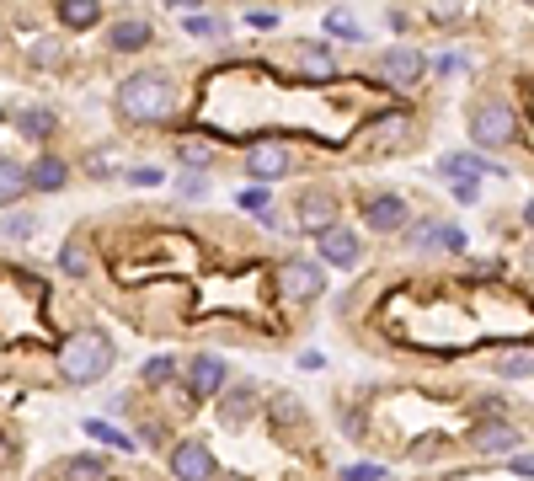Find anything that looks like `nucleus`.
<instances>
[{
	"mask_svg": "<svg viewBox=\"0 0 534 481\" xmlns=\"http://www.w3.org/2000/svg\"><path fill=\"white\" fill-rule=\"evenodd\" d=\"M123 177H129L134 188H161V182H166L161 166H134V172H123Z\"/></svg>",
	"mask_w": 534,
	"mask_h": 481,
	"instance_id": "27",
	"label": "nucleus"
},
{
	"mask_svg": "<svg viewBox=\"0 0 534 481\" xmlns=\"http://www.w3.org/2000/svg\"><path fill=\"white\" fill-rule=\"evenodd\" d=\"M326 27H332L337 38H348V43H358V38H364V33H358V22L348 17V11H326Z\"/></svg>",
	"mask_w": 534,
	"mask_h": 481,
	"instance_id": "26",
	"label": "nucleus"
},
{
	"mask_svg": "<svg viewBox=\"0 0 534 481\" xmlns=\"http://www.w3.org/2000/svg\"><path fill=\"white\" fill-rule=\"evenodd\" d=\"M219 385H225V359L198 353V359L187 364V391H193V396H219Z\"/></svg>",
	"mask_w": 534,
	"mask_h": 481,
	"instance_id": "11",
	"label": "nucleus"
},
{
	"mask_svg": "<svg viewBox=\"0 0 534 481\" xmlns=\"http://www.w3.org/2000/svg\"><path fill=\"white\" fill-rule=\"evenodd\" d=\"M86 433H91V439H102V444H118V449H134V439H129V433H118L113 423H102V417H91V423H86Z\"/></svg>",
	"mask_w": 534,
	"mask_h": 481,
	"instance_id": "24",
	"label": "nucleus"
},
{
	"mask_svg": "<svg viewBox=\"0 0 534 481\" xmlns=\"http://www.w3.org/2000/svg\"><path fill=\"white\" fill-rule=\"evenodd\" d=\"M380 476H385V465H369V460H364V465H348V471H342V481H380Z\"/></svg>",
	"mask_w": 534,
	"mask_h": 481,
	"instance_id": "33",
	"label": "nucleus"
},
{
	"mask_svg": "<svg viewBox=\"0 0 534 481\" xmlns=\"http://www.w3.org/2000/svg\"><path fill=\"white\" fill-rule=\"evenodd\" d=\"M150 38H155V27H150L145 17H123V22H113V33H107V49L134 54V49H145Z\"/></svg>",
	"mask_w": 534,
	"mask_h": 481,
	"instance_id": "14",
	"label": "nucleus"
},
{
	"mask_svg": "<svg viewBox=\"0 0 534 481\" xmlns=\"http://www.w3.org/2000/svg\"><path fill=\"white\" fill-rule=\"evenodd\" d=\"M107 369H113V337L86 327L65 337V348H59V375H65L70 385H97Z\"/></svg>",
	"mask_w": 534,
	"mask_h": 481,
	"instance_id": "2",
	"label": "nucleus"
},
{
	"mask_svg": "<svg viewBox=\"0 0 534 481\" xmlns=\"http://www.w3.org/2000/svg\"><path fill=\"white\" fill-rule=\"evenodd\" d=\"M241 209H267V188H246L241 193Z\"/></svg>",
	"mask_w": 534,
	"mask_h": 481,
	"instance_id": "35",
	"label": "nucleus"
},
{
	"mask_svg": "<svg viewBox=\"0 0 534 481\" xmlns=\"http://www.w3.org/2000/svg\"><path fill=\"white\" fill-rule=\"evenodd\" d=\"M316 252H321V262H332V268H358L364 241H358L348 225H326V230H316Z\"/></svg>",
	"mask_w": 534,
	"mask_h": 481,
	"instance_id": "6",
	"label": "nucleus"
},
{
	"mask_svg": "<svg viewBox=\"0 0 534 481\" xmlns=\"http://www.w3.org/2000/svg\"><path fill=\"white\" fill-rule=\"evenodd\" d=\"M54 113H49V107H22V113H17V129L27 134V139H43V134H54Z\"/></svg>",
	"mask_w": 534,
	"mask_h": 481,
	"instance_id": "22",
	"label": "nucleus"
},
{
	"mask_svg": "<svg viewBox=\"0 0 534 481\" xmlns=\"http://www.w3.org/2000/svg\"><path fill=\"white\" fill-rule=\"evenodd\" d=\"M497 369H502V375H508V380H529V353L518 348V353H508V359H502Z\"/></svg>",
	"mask_w": 534,
	"mask_h": 481,
	"instance_id": "28",
	"label": "nucleus"
},
{
	"mask_svg": "<svg viewBox=\"0 0 534 481\" xmlns=\"http://www.w3.org/2000/svg\"><path fill=\"white\" fill-rule=\"evenodd\" d=\"M513 134H518V113L508 102H497V97H486L470 107V139L486 150H497V145H513Z\"/></svg>",
	"mask_w": 534,
	"mask_h": 481,
	"instance_id": "3",
	"label": "nucleus"
},
{
	"mask_svg": "<svg viewBox=\"0 0 534 481\" xmlns=\"http://www.w3.org/2000/svg\"><path fill=\"white\" fill-rule=\"evenodd\" d=\"M177 155H182L187 166H203V161H214V150H209V145H198V139H187V145H182Z\"/></svg>",
	"mask_w": 534,
	"mask_h": 481,
	"instance_id": "32",
	"label": "nucleus"
},
{
	"mask_svg": "<svg viewBox=\"0 0 534 481\" xmlns=\"http://www.w3.org/2000/svg\"><path fill=\"white\" fill-rule=\"evenodd\" d=\"M251 396H257V385H235V396L225 401V417H230V423H241V417H246Z\"/></svg>",
	"mask_w": 534,
	"mask_h": 481,
	"instance_id": "25",
	"label": "nucleus"
},
{
	"mask_svg": "<svg viewBox=\"0 0 534 481\" xmlns=\"http://www.w3.org/2000/svg\"><path fill=\"white\" fill-rule=\"evenodd\" d=\"M406 123H412V118H406V113H390V118H380V123H374V134H401V129H406Z\"/></svg>",
	"mask_w": 534,
	"mask_h": 481,
	"instance_id": "34",
	"label": "nucleus"
},
{
	"mask_svg": "<svg viewBox=\"0 0 534 481\" xmlns=\"http://www.w3.org/2000/svg\"><path fill=\"white\" fill-rule=\"evenodd\" d=\"M33 230H38V225H33V214H11V220H6V236H11V241H27Z\"/></svg>",
	"mask_w": 534,
	"mask_h": 481,
	"instance_id": "30",
	"label": "nucleus"
},
{
	"mask_svg": "<svg viewBox=\"0 0 534 481\" xmlns=\"http://www.w3.org/2000/svg\"><path fill=\"white\" fill-rule=\"evenodd\" d=\"M0 118H6V113H0Z\"/></svg>",
	"mask_w": 534,
	"mask_h": 481,
	"instance_id": "37",
	"label": "nucleus"
},
{
	"mask_svg": "<svg viewBox=\"0 0 534 481\" xmlns=\"http://www.w3.org/2000/svg\"><path fill=\"white\" fill-rule=\"evenodd\" d=\"M65 182H70V166L59 161V155H38V161L27 166V188L33 193H65Z\"/></svg>",
	"mask_w": 534,
	"mask_h": 481,
	"instance_id": "12",
	"label": "nucleus"
},
{
	"mask_svg": "<svg viewBox=\"0 0 534 481\" xmlns=\"http://www.w3.org/2000/svg\"><path fill=\"white\" fill-rule=\"evenodd\" d=\"M59 22L75 27V33H86V27L102 22V6L97 0H59Z\"/></svg>",
	"mask_w": 534,
	"mask_h": 481,
	"instance_id": "18",
	"label": "nucleus"
},
{
	"mask_svg": "<svg viewBox=\"0 0 534 481\" xmlns=\"http://www.w3.org/2000/svg\"><path fill=\"white\" fill-rule=\"evenodd\" d=\"M294 65H300L305 81H332V75H337V54L326 49V43H300V49H294Z\"/></svg>",
	"mask_w": 534,
	"mask_h": 481,
	"instance_id": "13",
	"label": "nucleus"
},
{
	"mask_svg": "<svg viewBox=\"0 0 534 481\" xmlns=\"http://www.w3.org/2000/svg\"><path fill=\"white\" fill-rule=\"evenodd\" d=\"M59 268H65V278H86L91 273V246L81 236H70L65 252H59Z\"/></svg>",
	"mask_w": 534,
	"mask_h": 481,
	"instance_id": "20",
	"label": "nucleus"
},
{
	"mask_svg": "<svg viewBox=\"0 0 534 481\" xmlns=\"http://www.w3.org/2000/svg\"><path fill=\"white\" fill-rule=\"evenodd\" d=\"M470 444L486 449V455H513V449H524V433L513 423H481V428H470Z\"/></svg>",
	"mask_w": 534,
	"mask_h": 481,
	"instance_id": "10",
	"label": "nucleus"
},
{
	"mask_svg": "<svg viewBox=\"0 0 534 481\" xmlns=\"http://www.w3.org/2000/svg\"><path fill=\"white\" fill-rule=\"evenodd\" d=\"M171 375H177V364H171V359H150V364H145V380H150V385H166Z\"/></svg>",
	"mask_w": 534,
	"mask_h": 481,
	"instance_id": "31",
	"label": "nucleus"
},
{
	"mask_svg": "<svg viewBox=\"0 0 534 481\" xmlns=\"http://www.w3.org/2000/svg\"><path fill=\"white\" fill-rule=\"evenodd\" d=\"M534 471V460H529V449H518V455H513V476H529Z\"/></svg>",
	"mask_w": 534,
	"mask_h": 481,
	"instance_id": "36",
	"label": "nucleus"
},
{
	"mask_svg": "<svg viewBox=\"0 0 534 481\" xmlns=\"http://www.w3.org/2000/svg\"><path fill=\"white\" fill-rule=\"evenodd\" d=\"M332 220H337V198H332V193H321V188L300 193V225H310V230H326Z\"/></svg>",
	"mask_w": 534,
	"mask_h": 481,
	"instance_id": "16",
	"label": "nucleus"
},
{
	"mask_svg": "<svg viewBox=\"0 0 534 481\" xmlns=\"http://www.w3.org/2000/svg\"><path fill=\"white\" fill-rule=\"evenodd\" d=\"M438 172H444V177H470V182H476L481 172H486V177H508V172H502V166H492V161H481V155H476V150L444 155V161H438Z\"/></svg>",
	"mask_w": 534,
	"mask_h": 481,
	"instance_id": "15",
	"label": "nucleus"
},
{
	"mask_svg": "<svg viewBox=\"0 0 534 481\" xmlns=\"http://www.w3.org/2000/svg\"><path fill=\"white\" fill-rule=\"evenodd\" d=\"M22 193H27V166L0 155V204H17Z\"/></svg>",
	"mask_w": 534,
	"mask_h": 481,
	"instance_id": "19",
	"label": "nucleus"
},
{
	"mask_svg": "<svg viewBox=\"0 0 534 481\" xmlns=\"http://www.w3.org/2000/svg\"><path fill=\"white\" fill-rule=\"evenodd\" d=\"M171 476L177 481H214V449L203 439H182L171 449Z\"/></svg>",
	"mask_w": 534,
	"mask_h": 481,
	"instance_id": "7",
	"label": "nucleus"
},
{
	"mask_svg": "<svg viewBox=\"0 0 534 481\" xmlns=\"http://www.w3.org/2000/svg\"><path fill=\"white\" fill-rule=\"evenodd\" d=\"M289 166H294V155H289V145H278V139H262V145L246 150V177H257L262 188L289 177Z\"/></svg>",
	"mask_w": 534,
	"mask_h": 481,
	"instance_id": "5",
	"label": "nucleus"
},
{
	"mask_svg": "<svg viewBox=\"0 0 534 481\" xmlns=\"http://www.w3.org/2000/svg\"><path fill=\"white\" fill-rule=\"evenodd\" d=\"M364 220H369V230L390 236V230L406 225V204H401L396 193H374V198H364Z\"/></svg>",
	"mask_w": 534,
	"mask_h": 481,
	"instance_id": "9",
	"label": "nucleus"
},
{
	"mask_svg": "<svg viewBox=\"0 0 534 481\" xmlns=\"http://www.w3.org/2000/svg\"><path fill=\"white\" fill-rule=\"evenodd\" d=\"M187 33H198V38H219V33H225V22H219V17H187Z\"/></svg>",
	"mask_w": 534,
	"mask_h": 481,
	"instance_id": "29",
	"label": "nucleus"
},
{
	"mask_svg": "<svg viewBox=\"0 0 534 481\" xmlns=\"http://www.w3.org/2000/svg\"><path fill=\"white\" fill-rule=\"evenodd\" d=\"M59 481H107V460H97V455L65 460V471H59Z\"/></svg>",
	"mask_w": 534,
	"mask_h": 481,
	"instance_id": "21",
	"label": "nucleus"
},
{
	"mask_svg": "<svg viewBox=\"0 0 534 481\" xmlns=\"http://www.w3.org/2000/svg\"><path fill=\"white\" fill-rule=\"evenodd\" d=\"M326 289V273L316 268V262H278V300L294 305V300H316V294Z\"/></svg>",
	"mask_w": 534,
	"mask_h": 481,
	"instance_id": "4",
	"label": "nucleus"
},
{
	"mask_svg": "<svg viewBox=\"0 0 534 481\" xmlns=\"http://www.w3.org/2000/svg\"><path fill=\"white\" fill-rule=\"evenodd\" d=\"M422 70H428V54H422V49H385L380 54V75H385V81H396V86H412Z\"/></svg>",
	"mask_w": 534,
	"mask_h": 481,
	"instance_id": "8",
	"label": "nucleus"
},
{
	"mask_svg": "<svg viewBox=\"0 0 534 481\" xmlns=\"http://www.w3.org/2000/svg\"><path fill=\"white\" fill-rule=\"evenodd\" d=\"M182 91L171 70H134L129 81L118 86V118L123 123H166L177 113Z\"/></svg>",
	"mask_w": 534,
	"mask_h": 481,
	"instance_id": "1",
	"label": "nucleus"
},
{
	"mask_svg": "<svg viewBox=\"0 0 534 481\" xmlns=\"http://www.w3.org/2000/svg\"><path fill=\"white\" fill-rule=\"evenodd\" d=\"M27 59H33L38 70H59V65H65V43H59V38H38L33 49H27Z\"/></svg>",
	"mask_w": 534,
	"mask_h": 481,
	"instance_id": "23",
	"label": "nucleus"
},
{
	"mask_svg": "<svg viewBox=\"0 0 534 481\" xmlns=\"http://www.w3.org/2000/svg\"><path fill=\"white\" fill-rule=\"evenodd\" d=\"M406 241H412V246H422V252H433V246H444V252H460V246H465V236H460V230H454V225H438V220L417 225Z\"/></svg>",
	"mask_w": 534,
	"mask_h": 481,
	"instance_id": "17",
	"label": "nucleus"
}]
</instances>
